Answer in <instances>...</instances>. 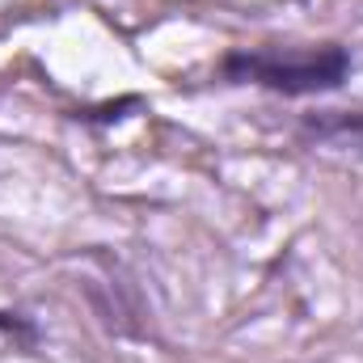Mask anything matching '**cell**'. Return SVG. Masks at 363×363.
I'll use <instances>...</instances> for the list:
<instances>
[{
    "label": "cell",
    "mask_w": 363,
    "mask_h": 363,
    "mask_svg": "<svg viewBox=\"0 0 363 363\" xmlns=\"http://www.w3.org/2000/svg\"><path fill=\"white\" fill-rule=\"evenodd\" d=\"M224 85H254V89L279 93V97H321L338 93L351 72L355 55L342 43L321 47H233L220 60Z\"/></svg>",
    "instance_id": "obj_1"
},
{
    "label": "cell",
    "mask_w": 363,
    "mask_h": 363,
    "mask_svg": "<svg viewBox=\"0 0 363 363\" xmlns=\"http://www.w3.org/2000/svg\"><path fill=\"white\" fill-rule=\"evenodd\" d=\"M304 140L330 144V148H355L363 152V110H321V114H304L300 123Z\"/></svg>",
    "instance_id": "obj_2"
}]
</instances>
